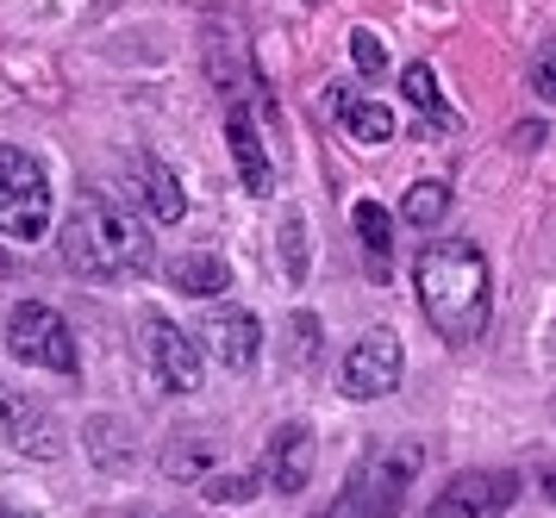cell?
<instances>
[{
	"label": "cell",
	"mask_w": 556,
	"mask_h": 518,
	"mask_svg": "<svg viewBox=\"0 0 556 518\" xmlns=\"http://www.w3.org/2000/svg\"><path fill=\"white\" fill-rule=\"evenodd\" d=\"M413 294L444 344H476L494 313V275L469 238H431L413 263Z\"/></svg>",
	"instance_id": "obj_1"
},
{
	"label": "cell",
	"mask_w": 556,
	"mask_h": 518,
	"mask_svg": "<svg viewBox=\"0 0 556 518\" xmlns=\"http://www.w3.org/2000/svg\"><path fill=\"white\" fill-rule=\"evenodd\" d=\"M56 250L76 275H94V281H113V275H131L151 263L144 219L131 206H119L113 194H81L70 206L63 231H56Z\"/></svg>",
	"instance_id": "obj_2"
},
{
	"label": "cell",
	"mask_w": 556,
	"mask_h": 518,
	"mask_svg": "<svg viewBox=\"0 0 556 518\" xmlns=\"http://www.w3.org/2000/svg\"><path fill=\"white\" fill-rule=\"evenodd\" d=\"M426 469V444L419 438H381L363 450V463L344 475V488L331 494L319 518H401L406 488Z\"/></svg>",
	"instance_id": "obj_3"
},
{
	"label": "cell",
	"mask_w": 556,
	"mask_h": 518,
	"mask_svg": "<svg viewBox=\"0 0 556 518\" xmlns=\"http://www.w3.org/2000/svg\"><path fill=\"white\" fill-rule=\"evenodd\" d=\"M56 219L51 169L20 144H0V238L13 244H45Z\"/></svg>",
	"instance_id": "obj_4"
},
{
	"label": "cell",
	"mask_w": 556,
	"mask_h": 518,
	"mask_svg": "<svg viewBox=\"0 0 556 518\" xmlns=\"http://www.w3.org/2000/svg\"><path fill=\"white\" fill-rule=\"evenodd\" d=\"M7 350L31 363V369L45 375H76V331L70 319L45 306V300H20L13 313H7Z\"/></svg>",
	"instance_id": "obj_5"
},
{
	"label": "cell",
	"mask_w": 556,
	"mask_h": 518,
	"mask_svg": "<svg viewBox=\"0 0 556 518\" xmlns=\"http://www.w3.org/2000/svg\"><path fill=\"white\" fill-rule=\"evenodd\" d=\"M406 375V350L394 338V325H369L351 350H344V369H338V388L351 400H388Z\"/></svg>",
	"instance_id": "obj_6"
},
{
	"label": "cell",
	"mask_w": 556,
	"mask_h": 518,
	"mask_svg": "<svg viewBox=\"0 0 556 518\" xmlns=\"http://www.w3.org/2000/svg\"><path fill=\"white\" fill-rule=\"evenodd\" d=\"M138 356H144V369H151V381L163 394H194V388H201L206 356L194 350V338H188L176 319L151 313V319L138 325Z\"/></svg>",
	"instance_id": "obj_7"
},
{
	"label": "cell",
	"mask_w": 556,
	"mask_h": 518,
	"mask_svg": "<svg viewBox=\"0 0 556 518\" xmlns=\"http://www.w3.org/2000/svg\"><path fill=\"white\" fill-rule=\"evenodd\" d=\"M519 500V475L513 469H463L451 475L426 518H506Z\"/></svg>",
	"instance_id": "obj_8"
},
{
	"label": "cell",
	"mask_w": 556,
	"mask_h": 518,
	"mask_svg": "<svg viewBox=\"0 0 556 518\" xmlns=\"http://www.w3.org/2000/svg\"><path fill=\"white\" fill-rule=\"evenodd\" d=\"M201 356L213 363H226V369H251L256 356H263V325L256 313H238V306H219V313H206L201 331H188Z\"/></svg>",
	"instance_id": "obj_9"
},
{
	"label": "cell",
	"mask_w": 556,
	"mask_h": 518,
	"mask_svg": "<svg viewBox=\"0 0 556 518\" xmlns=\"http://www.w3.org/2000/svg\"><path fill=\"white\" fill-rule=\"evenodd\" d=\"M226 144H231V163H238V181H244V194H276V156H269V138H263V125H256V106L244 100H231L226 113Z\"/></svg>",
	"instance_id": "obj_10"
},
{
	"label": "cell",
	"mask_w": 556,
	"mask_h": 518,
	"mask_svg": "<svg viewBox=\"0 0 556 518\" xmlns=\"http://www.w3.org/2000/svg\"><path fill=\"white\" fill-rule=\"evenodd\" d=\"M313 463H319L313 431H306V425H276V438H269V450H263V481H269L276 494H306Z\"/></svg>",
	"instance_id": "obj_11"
},
{
	"label": "cell",
	"mask_w": 556,
	"mask_h": 518,
	"mask_svg": "<svg viewBox=\"0 0 556 518\" xmlns=\"http://www.w3.org/2000/svg\"><path fill=\"white\" fill-rule=\"evenodd\" d=\"M0 444H13L20 456H56V425L51 413L38 406V400L13 394V388H0Z\"/></svg>",
	"instance_id": "obj_12"
},
{
	"label": "cell",
	"mask_w": 556,
	"mask_h": 518,
	"mask_svg": "<svg viewBox=\"0 0 556 518\" xmlns=\"http://www.w3.org/2000/svg\"><path fill=\"white\" fill-rule=\"evenodd\" d=\"M131 200L144 206V219L156 225H176L188 213V194H181L176 169L163 163V156H131Z\"/></svg>",
	"instance_id": "obj_13"
},
{
	"label": "cell",
	"mask_w": 556,
	"mask_h": 518,
	"mask_svg": "<svg viewBox=\"0 0 556 518\" xmlns=\"http://www.w3.org/2000/svg\"><path fill=\"white\" fill-rule=\"evenodd\" d=\"M169 288L188 300H219L231 288V263L219 250H181L176 263H169Z\"/></svg>",
	"instance_id": "obj_14"
},
{
	"label": "cell",
	"mask_w": 556,
	"mask_h": 518,
	"mask_svg": "<svg viewBox=\"0 0 556 518\" xmlns=\"http://www.w3.org/2000/svg\"><path fill=\"white\" fill-rule=\"evenodd\" d=\"M81 444H88V463L106 475H126L131 463H138V438H131L126 419H106V413H94V419L81 425Z\"/></svg>",
	"instance_id": "obj_15"
},
{
	"label": "cell",
	"mask_w": 556,
	"mask_h": 518,
	"mask_svg": "<svg viewBox=\"0 0 556 518\" xmlns=\"http://www.w3.org/2000/svg\"><path fill=\"white\" fill-rule=\"evenodd\" d=\"M331 106H338V125L351 131L356 144H369V150H376V144H394V131H401L388 106H376V100L351 94V88H338V100H331Z\"/></svg>",
	"instance_id": "obj_16"
},
{
	"label": "cell",
	"mask_w": 556,
	"mask_h": 518,
	"mask_svg": "<svg viewBox=\"0 0 556 518\" xmlns=\"http://www.w3.org/2000/svg\"><path fill=\"white\" fill-rule=\"evenodd\" d=\"M206 469H213V438L206 431H176L163 444V475L169 481H206Z\"/></svg>",
	"instance_id": "obj_17"
},
{
	"label": "cell",
	"mask_w": 556,
	"mask_h": 518,
	"mask_svg": "<svg viewBox=\"0 0 556 518\" xmlns=\"http://www.w3.org/2000/svg\"><path fill=\"white\" fill-rule=\"evenodd\" d=\"M401 88H406V106H419V113L431 119V131H451V125H456V113L444 106V94H438V75H431V63H406Z\"/></svg>",
	"instance_id": "obj_18"
},
{
	"label": "cell",
	"mask_w": 556,
	"mask_h": 518,
	"mask_svg": "<svg viewBox=\"0 0 556 518\" xmlns=\"http://www.w3.org/2000/svg\"><path fill=\"white\" fill-rule=\"evenodd\" d=\"M351 225H356L363 250L376 256V269H381V263H388V250H394V213H388V206H376V200H356V206H351Z\"/></svg>",
	"instance_id": "obj_19"
},
{
	"label": "cell",
	"mask_w": 556,
	"mask_h": 518,
	"mask_svg": "<svg viewBox=\"0 0 556 518\" xmlns=\"http://www.w3.org/2000/svg\"><path fill=\"white\" fill-rule=\"evenodd\" d=\"M444 213H451V188H444L438 175H426V181H413V188H406V206H401L406 225H419V231H426V225H438Z\"/></svg>",
	"instance_id": "obj_20"
},
{
	"label": "cell",
	"mask_w": 556,
	"mask_h": 518,
	"mask_svg": "<svg viewBox=\"0 0 556 518\" xmlns=\"http://www.w3.org/2000/svg\"><path fill=\"white\" fill-rule=\"evenodd\" d=\"M306 263H313L306 219H301V213H288V219H281V269H288V281H306Z\"/></svg>",
	"instance_id": "obj_21"
},
{
	"label": "cell",
	"mask_w": 556,
	"mask_h": 518,
	"mask_svg": "<svg viewBox=\"0 0 556 518\" xmlns=\"http://www.w3.org/2000/svg\"><path fill=\"white\" fill-rule=\"evenodd\" d=\"M351 63H356V75H381L388 70V50H381V38L369 31V25H356L351 31Z\"/></svg>",
	"instance_id": "obj_22"
},
{
	"label": "cell",
	"mask_w": 556,
	"mask_h": 518,
	"mask_svg": "<svg viewBox=\"0 0 556 518\" xmlns=\"http://www.w3.org/2000/svg\"><path fill=\"white\" fill-rule=\"evenodd\" d=\"M206 500H213V506H244V500H256V475H226V481H206Z\"/></svg>",
	"instance_id": "obj_23"
},
{
	"label": "cell",
	"mask_w": 556,
	"mask_h": 518,
	"mask_svg": "<svg viewBox=\"0 0 556 518\" xmlns=\"http://www.w3.org/2000/svg\"><path fill=\"white\" fill-rule=\"evenodd\" d=\"M288 331H294L288 356H294V363H313V350H319V319H313V313H294V319H288Z\"/></svg>",
	"instance_id": "obj_24"
},
{
	"label": "cell",
	"mask_w": 556,
	"mask_h": 518,
	"mask_svg": "<svg viewBox=\"0 0 556 518\" xmlns=\"http://www.w3.org/2000/svg\"><path fill=\"white\" fill-rule=\"evenodd\" d=\"M531 94H538V100H556V50H551V45L531 56Z\"/></svg>",
	"instance_id": "obj_25"
},
{
	"label": "cell",
	"mask_w": 556,
	"mask_h": 518,
	"mask_svg": "<svg viewBox=\"0 0 556 518\" xmlns=\"http://www.w3.org/2000/svg\"><path fill=\"white\" fill-rule=\"evenodd\" d=\"M538 144H544V125H538V119L519 125V150H538Z\"/></svg>",
	"instance_id": "obj_26"
},
{
	"label": "cell",
	"mask_w": 556,
	"mask_h": 518,
	"mask_svg": "<svg viewBox=\"0 0 556 518\" xmlns=\"http://www.w3.org/2000/svg\"><path fill=\"white\" fill-rule=\"evenodd\" d=\"M119 518H181V513H169V506H131V513H119Z\"/></svg>",
	"instance_id": "obj_27"
},
{
	"label": "cell",
	"mask_w": 556,
	"mask_h": 518,
	"mask_svg": "<svg viewBox=\"0 0 556 518\" xmlns=\"http://www.w3.org/2000/svg\"><path fill=\"white\" fill-rule=\"evenodd\" d=\"M0 518H31L26 506H7V500H0Z\"/></svg>",
	"instance_id": "obj_28"
}]
</instances>
